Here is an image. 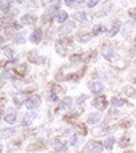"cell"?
Returning <instances> with one entry per match:
<instances>
[{"label": "cell", "mask_w": 136, "mask_h": 153, "mask_svg": "<svg viewBox=\"0 0 136 153\" xmlns=\"http://www.w3.org/2000/svg\"><path fill=\"white\" fill-rule=\"evenodd\" d=\"M125 153H134V152H131V150H128V152H125Z\"/></svg>", "instance_id": "36"}, {"label": "cell", "mask_w": 136, "mask_h": 153, "mask_svg": "<svg viewBox=\"0 0 136 153\" xmlns=\"http://www.w3.org/2000/svg\"><path fill=\"white\" fill-rule=\"evenodd\" d=\"M10 7H11V3H10L8 0H3V2L0 3V11H7V10H10Z\"/></svg>", "instance_id": "21"}, {"label": "cell", "mask_w": 136, "mask_h": 153, "mask_svg": "<svg viewBox=\"0 0 136 153\" xmlns=\"http://www.w3.org/2000/svg\"><path fill=\"white\" fill-rule=\"evenodd\" d=\"M13 99H14V102H16L18 105H21L23 102L26 104V100H27V99H26V94H24V93H23V94H16Z\"/></svg>", "instance_id": "14"}, {"label": "cell", "mask_w": 136, "mask_h": 153, "mask_svg": "<svg viewBox=\"0 0 136 153\" xmlns=\"http://www.w3.org/2000/svg\"><path fill=\"white\" fill-rule=\"evenodd\" d=\"M75 3H77V0H66V5H67V7H74Z\"/></svg>", "instance_id": "31"}, {"label": "cell", "mask_w": 136, "mask_h": 153, "mask_svg": "<svg viewBox=\"0 0 136 153\" xmlns=\"http://www.w3.org/2000/svg\"><path fill=\"white\" fill-rule=\"evenodd\" d=\"M103 56H104L107 61H112V62L119 59V56L115 54V53H114L112 50H107V48H104V50H103Z\"/></svg>", "instance_id": "8"}, {"label": "cell", "mask_w": 136, "mask_h": 153, "mask_svg": "<svg viewBox=\"0 0 136 153\" xmlns=\"http://www.w3.org/2000/svg\"><path fill=\"white\" fill-rule=\"evenodd\" d=\"M99 3V0H88V2H86V5H88L90 8H93V7H96V5Z\"/></svg>", "instance_id": "27"}, {"label": "cell", "mask_w": 136, "mask_h": 153, "mask_svg": "<svg viewBox=\"0 0 136 153\" xmlns=\"http://www.w3.org/2000/svg\"><path fill=\"white\" fill-rule=\"evenodd\" d=\"M72 18H74V19H77V21H85V19H86V14L80 11V13H75Z\"/></svg>", "instance_id": "22"}, {"label": "cell", "mask_w": 136, "mask_h": 153, "mask_svg": "<svg viewBox=\"0 0 136 153\" xmlns=\"http://www.w3.org/2000/svg\"><path fill=\"white\" fill-rule=\"evenodd\" d=\"M77 38H79V42H82V43H86V42H90L91 33H83V32H80L79 35H77Z\"/></svg>", "instance_id": "13"}, {"label": "cell", "mask_w": 136, "mask_h": 153, "mask_svg": "<svg viewBox=\"0 0 136 153\" xmlns=\"http://www.w3.org/2000/svg\"><path fill=\"white\" fill-rule=\"evenodd\" d=\"M35 117H37V113H35V112H29V113H26V115L23 117V121H21V124L27 128L29 124H31V123L34 121V120H35Z\"/></svg>", "instance_id": "4"}, {"label": "cell", "mask_w": 136, "mask_h": 153, "mask_svg": "<svg viewBox=\"0 0 136 153\" xmlns=\"http://www.w3.org/2000/svg\"><path fill=\"white\" fill-rule=\"evenodd\" d=\"M0 153H2V145H0Z\"/></svg>", "instance_id": "38"}, {"label": "cell", "mask_w": 136, "mask_h": 153, "mask_svg": "<svg viewBox=\"0 0 136 153\" xmlns=\"http://www.w3.org/2000/svg\"><path fill=\"white\" fill-rule=\"evenodd\" d=\"M77 143V136H72L71 137V145H75Z\"/></svg>", "instance_id": "33"}, {"label": "cell", "mask_w": 136, "mask_h": 153, "mask_svg": "<svg viewBox=\"0 0 136 153\" xmlns=\"http://www.w3.org/2000/svg\"><path fill=\"white\" fill-rule=\"evenodd\" d=\"M91 104H93V107H96L98 110H103L106 107V99L104 97H96Z\"/></svg>", "instance_id": "9"}, {"label": "cell", "mask_w": 136, "mask_h": 153, "mask_svg": "<svg viewBox=\"0 0 136 153\" xmlns=\"http://www.w3.org/2000/svg\"><path fill=\"white\" fill-rule=\"evenodd\" d=\"M101 121V115L99 113H90V117L86 118V123L88 124H96Z\"/></svg>", "instance_id": "10"}, {"label": "cell", "mask_w": 136, "mask_h": 153, "mask_svg": "<svg viewBox=\"0 0 136 153\" xmlns=\"http://www.w3.org/2000/svg\"><path fill=\"white\" fill-rule=\"evenodd\" d=\"M71 29H74V22H66V26L62 27V32H66V30H71Z\"/></svg>", "instance_id": "26"}, {"label": "cell", "mask_w": 136, "mask_h": 153, "mask_svg": "<svg viewBox=\"0 0 136 153\" xmlns=\"http://www.w3.org/2000/svg\"><path fill=\"white\" fill-rule=\"evenodd\" d=\"M2 113H3V107L0 105V117H2Z\"/></svg>", "instance_id": "35"}, {"label": "cell", "mask_w": 136, "mask_h": 153, "mask_svg": "<svg viewBox=\"0 0 136 153\" xmlns=\"http://www.w3.org/2000/svg\"><path fill=\"white\" fill-rule=\"evenodd\" d=\"M3 53H5V56H7V57H11L13 56V50H11V48H8V46L3 48Z\"/></svg>", "instance_id": "25"}, {"label": "cell", "mask_w": 136, "mask_h": 153, "mask_svg": "<svg viewBox=\"0 0 136 153\" xmlns=\"http://www.w3.org/2000/svg\"><path fill=\"white\" fill-rule=\"evenodd\" d=\"M56 53H58V54H61V56L66 54V48H64V43H62V42L56 43Z\"/></svg>", "instance_id": "17"}, {"label": "cell", "mask_w": 136, "mask_h": 153, "mask_svg": "<svg viewBox=\"0 0 136 153\" xmlns=\"http://www.w3.org/2000/svg\"><path fill=\"white\" fill-rule=\"evenodd\" d=\"M80 59H82L80 56H72V57H71V61H72V62H80Z\"/></svg>", "instance_id": "32"}, {"label": "cell", "mask_w": 136, "mask_h": 153, "mask_svg": "<svg viewBox=\"0 0 136 153\" xmlns=\"http://www.w3.org/2000/svg\"><path fill=\"white\" fill-rule=\"evenodd\" d=\"M131 16H133V18H136V8H133V10H131Z\"/></svg>", "instance_id": "34"}, {"label": "cell", "mask_w": 136, "mask_h": 153, "mask_svg": "<svg viewBox=\"0 0 136 153\" xmlns=\"http://www.w3.org/2000/svg\"><path fill=\"white\" fill-rule=\"evenodd\" d=\"M38 105H40V96H31V97H29L27 100H26V107L27 108H37Z\"/></svg>", "instance_id": "2"}, {"label": "cell", "mask_w": 136, "mask_h": 153, "mask_svg": "<svg viewBox=\"0 0 136 153\" xmlns=\"http://www.w3.org/2000/svg\"><path fill=\"white\" fill-rule=\"evenodd\" d=\"M42 37H43L42 29H35V30L31 33V42L32 43H40L42 42Z\"/></svg>", "instance_id": "6"}, {"label": "cell", "mask_w": 136, "mask_h": 153, "mask_svg": "<svg viewBox=\"0 0 136 153\" xmlns=\"http://www.w3.org/2000/svg\"><path fill=\"white\" fill-rule=\"evenodd\" d=\"M104 30V27L101 26V24H98V26H95V29H93V35H98V33H101Z\"/></svg>", "instance_id": "24"}, {"label": "cell", "mask_w": 136, "mask_h": 153, "mask_svg": "<svg viewBox=\"0 0 136 153\" xmlns=\"http://www.w3.org/2000/svg\"><path fill=\"white\" fill-rule=\"evenodd\" d=\"M56 19H58L59 22H66V21H67V13H66V11H58Z\"/></svg>", "instance_id": "18"}, {"label": "cell", "mask_w": 136, "mask_h": 153, "mask_svg": "<svg viewBox=\"0 0 136 153\" xmlns=\"http://www.w3.org/2000/svg\"><path fill=\"white\" fill-rule=\"evenodd\" d=\"M123 104H125L123 99H119V97H112V99H110V105H114V107H122Z\"/></svg>", "instance_id": "16"}, {"label": "cell", "mask_w": 136, "mask_h": 153, "mask_svg": "<svg viewBox=\"0 0 136 153\" xmlns=\"http://www.w3.org/2000/svg\"><path fill=\"white\" fill-rule=\"evenodd\" d=\"M16 2H19V3H21V2H23V0H16Z\"/></svg>", "instance_id": "37"}, {"label": "cell", "mask_w": 136, "mask_h": 153, "mask_svg": "<svg viewBox=\"0 0 136 153\" xmlns=\"http://www.w3.org/2000/svg\"><path fill=\"white\" fill-rule=\"evenodd\" d=\"M101 150H103V145L96 140H90L83 147V153H101Z\"/></svg>", "instance_id": "1"}, {"label": "cell", "mask_w": 136, "mask_h": 153, "mask_svg": "<svg viewBox=\"0 0 136 153\" xmlns=\"http://www.w3.org/2000/svg\"><path fill=\"white\" fill-rule=\"evenodd\" d=\"M48 99H50L51 102H56V100H58V96H56L55 93H50V94H48Z\"/></svg>", "instance_id": "28"}, {"label": "cell", "mask_w": 136, "mask_h": 153, "mask_svg": "<svg viewBox=\"0 0 136 153\" xmlns=\"http://www.w3.org/2000/svg\"><path fill=\"white\" fill-rule=\"evenodd\" d=\"M120 26H122V24H120V21H115V22L112 24V27L109 29V37H114L115 33L120 30Z\"/></svg>", "instance_id": "11"}, {"label": "cell", "mask_w": 136, "mask_h": 153, "mask_svg": "<svg viewBox=\"0 0 136 153\" xmlns=\"http://www.w3.org/2000/svg\"><path fill=\"white\" fill-rule=\"evenodd\" d=\"M119 143H120V147H122V148H123V147H128V145H130V139H128V137H122Z\"/></svg>", "instance_id": "23"}, {"label": "cell", "mask_w": 136, "mask_h": 153, "mask_svg": "<svg viewBox=\"0 0 136 153\" xmlns=\"http://www.w3.org/2000/svg\"><path fill=\"white\" fill-rule=\"evenodd\" d=\"M69 107H72V99L71 97H64L62 102H61V105H59V108H69Z\"/></svg>", "instance_id": "15"}, {"label": "cell", "mask_w": 136, "mask_h": 153, "mask_svg": "<svg viewBox=\"0 0 136 153\" xmlns=\"http://www.w3.org/2000/svg\"><path fill=\"white\" fill-rule=\"evenodd\" d=\"M21 22L24 24V26H34V24L37 22V16H35L34 13L24 14V16L21 18Z\"/></svg>", "instance_id": "3"}, {"label": "cell", "mask_w": 136, "mask_h": 153, "mask_svg": "<svg viewBox=\"0 0 136 153\" xmlns=\"http://www.w3.org/2000/svg\"><path fill=\"white\" fill-rule=\"evenodd\" d=\"M55 150H56V153H59V152L61 153H66L67 148H66V145L61 140H55Z\"/></svg>", "instance_id": "12"}, {"label": "cell", "mask_w": 136, "mask_h": 153, "mask_svg": "<svg viewBox=\"0 0 136 153\" xmlns=\"http://www.w3.org/2000/svg\"><path fill=\"white\" fill-rule=\"evenodd\" d=\"M14 42H16V43H23V42H24V38H23V33H18V35H16V38H14Z\"/></svg>", "instance_id": "30"}, {"label": "cell", "mask_w": 136, "mask_h": 153, "mask_svg": "<svg viewBox=\"0 0 136 153\" xmlns=\"http://www.w3.org/2000/svg\"><path fill=\"white\" fill-rule=\"evenodd\" d=\"M117 117H119L117 110H110V112H109V118H117Z\"/></svg>", "instance_id": "29"}, {"label": "cell", "mask_w": 136, "mask_h": 153, "mask_svg": "<svg viewBox=\"0 0 136 153\" xmlns=\"http://www.w3.org/2000/svg\"><path fill=\"white\" fill-rule=\"evenodd\" d=\"M123 93L127 94L128 97H133V96L136 94V91H134V89L131 88V86H125V88H123Z\"/></svg>", "instance_id": "19"}, {"label": "cell", "mask_w": 136, "mask_h": 153, "mask_svg": "<svg viewBox=\"0 0 136 153\" xmlns=\"http://www.w3.org/2000/svg\"><path fill=\"white\" fill-rule=\"evenodd\" d=\"M114 143H115V139H114V137H109V139H106V142H104V147L107 148V150H110V148L114 147Z\"/></svg>", "instance_id": "20"}, {"label": "cell", "mask_w": 136, "mask_h": 153, "mask_svg": "<svg viewBox=\"0 0 136 153\" xmlns=\"http://www.w3.org/2000/svg\"><path fill=\"white\" fill-rule=\"evenodd\" d=\"M5 121L10 124H13L16 121V112H14V108H8V112L5 113Z\"/></svg>", "instance_id": "7"}, {"label": "cell", "mask_w": 136, "mask_h": 153, "mask_svg": "<svg viewBox=\"0 0 136 153\" xmlns=\"http://www.w3.org/2000/svg\"><path fill=\"white\" fill-rule=\"evenodd\" d=\"M88 88L93 91V93H103V89H104V86H103V83L101 81H90L88 83Z\"/></svg>", "instance_id": "5"}]
</instances>
